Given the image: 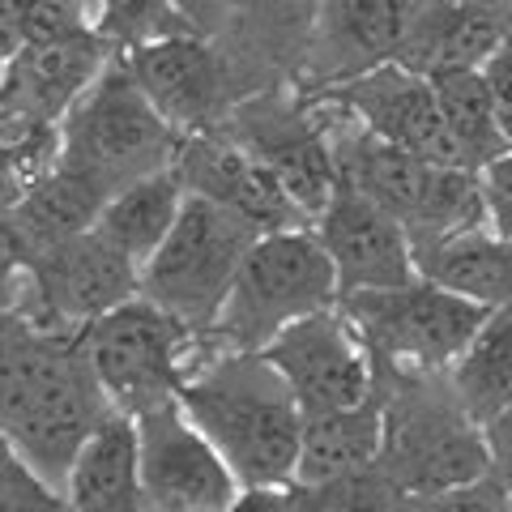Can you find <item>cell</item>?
Segmentation results:
<instances>
[{"label":"cell","mask_w":512,"mask_h":512,"mask_svg":"<svg viewBox=\"0 0 512 512\" xmlns=\"http://www.w3.org/2000/svg\"><path fill=\"white\" fill-rule=\"evenodd\" d=\"M252 244L256 235L244 222L218 210L214 201L188 192V205L175 222L171 239L141 269V295L171 312L192 333L210 338Z\"/></svg>","instance_id":"cell-9"},{"label":"cell","mask_w":512,"mask_h":512,"mask_svg":"<svg viewBox=\"0 0 512 512\" xmlns=\"http://www.w3.org/2000/svg\"><path fill=\"white\" fill-rule=\"evenodd\" d=\"M180 406L235 470L244 491L295 483L303 410L261 350H227L210 342L184 384Z\"/></svg>","instance_id":"cell-2"},{"label":"cell","mask_w":512,"mask_h":512,"mask_svg":"<svg viewBox=\"0 0 512 512\" xmlns=\"http://www.w3.org/2000/svg\"><path fill=\"white\" fill-rule=\"evenodd\" d=\"M504 5V22H508V39H512V0H500Z\"/></svg>","instance_id":"cell-39"},{"label":"cell","mask_w":512,"mask_h":512,"mask_svg":"<svg viewBox=\"0 0 512 512\" xmlns=\"http://www.w3.org/2000/svg\"><path fill=\"white\" fill-rule=\"evenodd\" d=\"M483 82H487V94H491V107H495V120H500V133L512 150V39L495 52L483 69Z\"/></svg>","instance_id":"cell-35"},{"label":"cell","mask_w":512,"mask_h":512,"mask_svg":"<svg viewBox=\"0 0 512 512\" xmlns=\"http://www.w3.org/2000/svg\"><path fill=\"white\" fill-rule=\"evenodd\" d=\"M175 150L180 137L154 111L124 56L107 60L99 82L60 124V163L94 180L103 192H120L175 167Z\"/></svg>","instance_id":"cell-5"},{"label":"cell","mask_w":512,"mask_h":512,"mask_svg":"<svg viewBox=\"0 0 512 512\" xmlns=\"http://www.w3.org/2000/svg\"><path fill=\"white\" fill-rule=\"evenodd\" d=\"M261 355L291 384L303 414L350 410L376 397V359L342 308L295 320Z\"/></svg>","instance_id":"cell-12"},{"label":"cell","mask_w":512,"mask_h":512,"mask_svg":"<svg viewBox=\"0 0 512 512\" xmlns=\"http://www.w3.org/2000/svg\"><path fill=\"white\" fill-rule=\"evenodd\" d=\"M282 491L286 487H248L227 512H282Z\"/></svg>","instance_id":"cell-38"},{"label":"cell","mask_w":512,"mask_h":512,"mask_svg":"<svg viewBox=\"0 0 512 512\" xmlns=\"http://www.w3.org/2000/svg\"><path fill=\"white\" fill-rule=\"evenodd\" d=\"M64 500L73 512H146L137 419L111 414L94 431L64 478Z\"/></svg>","instance_id":"cell-23"},{"label":"cell","mask_w":512,"mask_h":512,"mask_svg":"<svg viewBox=\"0 0 512 512\" xmlns=\"http://www.w3.org/2000/svg\"><path fill=\"white\" fill-rule=\"evenodd\" d=\"M184 205H188V188L180 175H175V167H167V171L146 175V180L128 184L120 192H111V201L99 214V231L128 261L146 269L158 256V248L171 239Z\"/></svg>","instance_id":"cell-26"},{"label":"cell","mask_w":512,"mask_h":512,"mask_svg":"<svg viewBox=\"0 0 512 512\" xmlns=\"http://www.w3.org/2000/svg\"><path fill=\"white\" fill-rule=\"evenodd\" d=\"M384 410L380 474L397 495H436L491 478V431L461 406L448 376L376 367Z\"/></svg>","instance_id":"cell-3"},{"label":"cell","mask_w":512,"mask_h":512,"mask_svg":"<svg viewBox=\"0 0 512 512\" xmlns=\"http://www.w3.org/2000/svg\"><path fill=\"white\" fill-rule=\"evenodd\" d=\"M397 512H508V495L500 487V478H483L470 487L436 491V495H402Z\"/></svg>","instance_id":"cell-33"},{"label":"cell","mask_w":512,"mask_h":512,"mask_svg":"<svg viewBox=\"0 0 512 512\" xmlns=\"http://www.w3.org/2000/svg\"><path fill=\"white\" fill-rule=\"evenodd\" d=\"M483 180V201H487V227L500 231L512 244V150L504 158H495L491 167L478 171Z\"/></svg>","instance_id":"cell-34"},{"label":"cell","mask_w":512,"mask_h":512,"mask_svg":"<svg viewBox=\"0 0 512 512\" xmlns=\"http://www.w3.org/2000/svg\"><path fill=\"white\" fill-rule=\"evenodd\" d=\"M107 201L111 192L60 163L39 184L5 201V261H30L64 239L94 231Z\"/></svg>","instance_id":"cell-22"},{"label":"cell","mask_w":512,"mask_h":512,"mask_svg":"<svg viewBox=\"0 0 512 512\" xmlns=\"http://www.w3.org/2000/svg\"><path fill=\"white\" fill-rule=\"evenodd\" d=\"M141 295V265L94 227L30 261H5V316L82 333Z\"/></svg>","instance_id":"cell-8"},{"label":"cell","mask_w":512,"mask_h":512,"mask_svg":"<svg viewBox=\"0 0 512 512\" xmlns=\"http://www.w3.org/2000/svg\"><path fill=\"white\" fill-rule=\"evenodd\" d=\"M175 175L184 180L192 197L214 201L218 210H227L231 218L244 222L256 239L312 227V218L291 201V192L256 163L227 128L184 137L180 150H175Z\"/></svg>","instance_id":"cell-16"},{"label":"cell","mask_w":512,"mask_h":512,"mask_svg":"<svg viewBox=\"0 0 512 512\" xmlns=\"http://www.w3.org/2000/svg\"><path fill=\"white\" fill-rule=\"evenodd\" d=\"M90 5H94V0H90Z\"/></svg>","instance_id":"cell-42"},{"label":"cell","mask_w":512,"mask_h":512,"mask_svg":"<svg viewBox=\"0 0 512 512\" xmlns=\"http://www.w3.org/2000/svg\"><path fill=\"white\" fill-rule=\"evenodd\" d=\"M508 512H512V504H508Z\"/></svg>","instance_id":"cell-41"},{"label":"cell","mask_w":512,"mask_h":512,"mask_svg":"<svg viewBox=\"0 0 512 512\" xmlns=\"http://www.w3.org/2000/svg\"><path fill=\"white\" fill-rule=\"evenodd\" d=\"M504 423H512V419H504Z\"/></svg>","instance_id":"cell-40"},{"label":"cell","mask_w":512,"mask_h":512,"mask_svg":"<svg viewBox=\"0 0 512 512\" xmlns=\"http://www.w3.org/2000/svg\"><path fill=\"white\" fill-rule=\"evenodd\" d=\"M124 60L133 69L137 86L146 90V99L154 103V111L171 124V133L180 141L222 128V120L239 103L218 43L210 35H197V30L154 39L137 52H128Z\"/></svg>","instance_id":"cell-15"},{"label":"cell","mask_w":512,"mask_h":512,"mask_svg":"<svg viewBox=\"0 0 512 512\" xmlns=\"http://www.w3.org/2000/svg\"><path fill=\"white\" fill-rule=\"evenodd\" d=\"M491 431V474L500 478V487L512 504V423H495Z\"/></svg>","instance_id":"cell-37"},{"label":"cell","mask_w":512,"mask_h":512,"mask_svg":"<svg viewBox=\"0 0 512 512\" xmlns=\"http://www.w3.org/2000/svg\"><path fill=\"white\" fill-rule=\"evenodd\" d=\"M419 278L487 312L512 308V244L487 222L419 248Z\"/></svg>","instance_id":"cell-24"},{"label":"cell","mask_w":512,"mask_h":512,"mask_svg":"<svg viewBox=\"0 0 512 512\" xmlns=\"http://www.w3.org/2000/svg\"><path fill=\"white\" fill-rule=\"evenodd\" d=\"M508 43L500 0H419L397 64L423 73H474Z\"/></svg>","instance_id":"cell-20"},{"label":"cell","mask_w":512,"mask_h":512,"mask_svg":"<svg viewBox=\"0 0 512 512\" xmlns=\"http://www.w3.org/2000/svg\"><path fill=\"white\" fill-rule=\"evenodd\" d=\"M338 308L363 333L376 367L410 376H448L487 320V308L427 278L397 291L346 295L338 299Z\"/></svg>","instance_id":"cell-10"},{"label":"cell","mask_w":512,"mask_h":512,"mask_svg":"<svg viewBox=\"0 0 512 512\" xmlns=\"http://www.w3.org/2000/svg\"><path fill=\"white\" fill-rule=\"evenodd\" d=\"M402 495L380 470L329 478V483H291L282 491V512H397Z\"/></svg>","instance_id":"cell-31"},{"label":"cell","mask_w":512,"mask_h":512,"mask_svg":"<svg viewBox=\"0 0 512 512\" xmlns=\"http://www.w3.org/2000/svg\"><path fill=\"white\" fill-rule=\"evenodd\" d=\"M180 30L188 26L175 0H94V35L111 56H128Z\"/></svg>","instance_id":"cell-30"},{"label":"cell","mask_w":512,"mask_h":512,"mask_svg":"<svg viewBox=\"0 0 512 512\" xmlns=\"http://www.w3.org/2000/svg\"><path fill=\"white\" fill-rule=\"evenodd\" d=\"M325 5L329 0H235L214 35L231 69L235 99L303 82Z\"/></svg>","instance_id":"cell-14"},{"label":"cell","mask_w":512,"mask_h":512,"mask_svg":"<svg viewBox=\"0 0 512 512\" xmlns=\"http://www.w3.org/2000/svg\"><path fill=\"white\" fill-rule=\"evenodd\" d=\"M448 380H453L461 406L483 427L512 419V308L487 312Z\"/></svg>","instance_id":"cell-27"},{"label":"cell","mask_w":512,"mask_h":512,"mask_svg":"<svg viewBox=\"0 0 512 512\" xmlns=\"http://www.w3.org/2000/svg\"><path fill=\"white\" fill-rule=\"evenodd\" d=\"M316 94L333 99L346 116H355L367 133L384 137L397 150H410V154L427 158V163L466 167L453 133H448L436 82L406 69V64L393 60V64H384V69L363 73V77H355V82H346L338 90H316Z\"/></svg>","instance_id":"cell-17"},{"label":"cell","mask_w":512,"mask_h":512,"mask_svg":"<svg viewBox=\"0 0 512 512\" xmlns=\"http://www.w3.org/2000/svg\"><path fill=\"white\" fill-rule=\"evenodd\" d=\"M0 512H73L64 491L47 483L39 470H30L22 457L5 448L0 457Z\"/></svg>","instance_id":"cell-32"},{"label":"cell","mask_w":512,"mask_h":512,"mask_svg":"<svg viewBox=\"0 0 512 512\" xmlns=\"http://www.w3.org/2000/svg\"><path fill=\"white\" fill-rule=\"evenodd\" d=\"M222 128L291 192V201L312 222L325 214L333 192L342 188V175L338 154H333L329 116L312 94H303L299 86L248 94L231 107Z\"/></svg>","instance_id":"cell-11"},{"label":"cell","mask_w":512,"mask_h":512,"mask_svg":"<svg viewBox=\"0 0 512 512\" xmlns=\"http://www.w3.org/2000/svg\"><path fill=\"white\" fill-rule=\"evenodd\" d=\"M137 436L146 512H227L244 495V483L180 402L141 414Z\"/></svg>","instance_id":"cell-13"},{"label":"cell","mask_w":512,"mask_h":512,"mask_svg":"<svg viewBox=\"0 0 512 512\" xmlns=\"http://www.w3.org/2000/svg\"><path fill=\"white\" fill-rule=\"evenodd\" d=\"M431 82H436L448 133H453L457 150H461V163L470 171H483L495 158L508 154V141L500 133V120H495L483 73L478 69L474 73H444V77H431Z\"/></svg>","instance_id":"cell-28"},{"label":"cell","mask_w":512,"mask_h":512,"mask_svg":"<svg viewBox=\"0 0 512 512\" xmlns=\"http://www.w3.org/2000/svg\"><path fill=\"white\" fill-rule=\"evenodd\" d=\"M312 227L338 269L342 299L419 282V252H414L410 231L376 201L359 197L355 188L333 192V201Z\"/></svg>","instance_id":"cell-18"},{"label":"cell","mask_w":512,"mask_h":512,"mask_svg":"<svg viewBox=\"0 0 512 512\" xmlns=\"http://www.w3.org/2000/svg\"><path fill=\"white\" fill-rule=\"evenodd\" d=\"M338 299V269L316 227L261 235L239 265L210 342L227 350H265L282 329H291L303 316L338 308Z\"/></svg>","instance_id":"cell-6"},{"label":"cell","mask_w":512,"mask_h":512,"mask_svg":"<svg viewBox=\"0 0 512 512\" xmlns=\"http://www.w3.org/2000/svg\"><path fill=\"white\" fill-rule=\"evenodd\" d=\"M82 346L111 410L141 419V414L180 402L210 338L192 333L158 303L137 295L133 303L82 329Z\"/></svg>","instance_id":"cell-7"},{"label":"cell","mask_w":512,"mask_h":512,"mask_svg":"<svg viewBox=\"0 0 512 512\" xmlns=\"http://www.w3.org/2000/svg\"><path fill=\"white\" fill-rule=\"evenodd\" d=\"M419 0H329L299 90H338L393 64Z\"/></svg>","instance_id":"cell-19"},{"label":"cell","mask_w":512,"mask_h":512,"mask_svg":"<svg viewBox=\"0 0 512 512\" xmlns=\"http://www.w3.org/2000/svg\"><path fill=\"white\" fill-rule=\"evenodd\" d=\"M111 52L99 39L77 43H47V47H22L5 56V77H0V111L64 124L69 111L82 103V94L99 82Z\"/></svg>","instance_id":"cell-21"},{"label":"cell","mask_w":512,"mask_h":512,"mask_svg":"<svg viewBox=\"0 0 512 512\" xmlns=\"http://www.w3.org/2000/svg\"><path fill=\"white\" fill-rule=\"evenodd\" d=\"M380 457H384L380 397L350 410L303 414L295 483H329V478L367 474V470H380Z\"/></svg>","instance_id":"cell-25"},{"label":"cell","mask_w":512,"mask_h":512,"mask_svg":"<svg viewBox=\"0 0 512 512\" xmlns=\"http://www.w3.org/2000/svg\"><path fill=\"white\" fill-rule=\"evenodd\" d=\"M235 0H175V9H180V18L188 30H197V35H218L222 22H227Z\"/></svg>","instance_id":"cell-36"},{"label":"cell","mask_w":512,"mask_h":512,"mask_svg":"<svg viewBox=\"0 0 512 512\" xmlns=\"http://www.w3.org/2000/svg\"><path fill=\"white\" fill-rule=\"evenodd\" d=\"M82 333L5 316L0 325V436L13 457L64 491L77 453L111 419Z\"/></svg>","instance_id":"cell-1"},{"label":"cell","mask_w":512,"mask_h":512,"mask_svg":"<svg viewBox=\"0 0 512 512\" xmlns=\"http://www.w3.org/2000/svg\"><path fill=\"white\" fill-rule=\"evenodd\" d=\"M312 99L329 116L342 188H355L359 197L389 210L410 231L414 252L436 244L444 235H457V231H470L487 222V201H483L478 171L427 163V158L410 150H397L384 137L367 133L355 116H346L325 94H312Z\"/></svg>","instance_id":"cell-4"},{"label":"cell","mask_w":512,"mask_h":512,"mask_svg":"<svg viewBox=\"0 0 512 512\" xmlns=\"http://www.w3.org/2000/svg\"><path fill=\"white\" fill-rule=\"evenodd\" d=\"M0 30H5V56L22 47L99 39L90 0H0Z\"/></svg>","instance_id":"cell-29"}]
</instances>
